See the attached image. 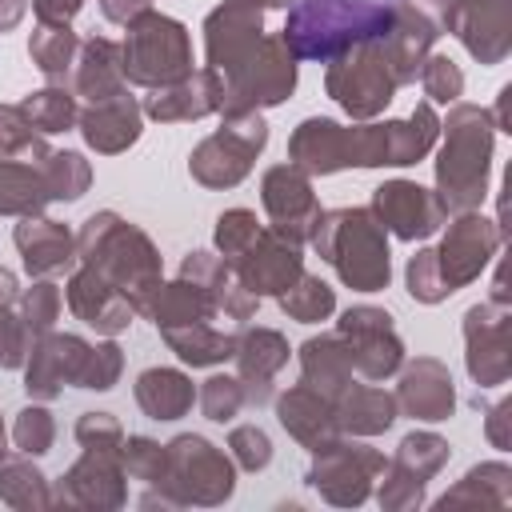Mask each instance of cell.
<instances>
[{
	"label": "cell",
	"instance_id": "6da1fadb",
	"mask_svg": "<svg viewBox=\"0 0 512 512\" xmlns=\"http://www.w3.org/2000/svg\"><path fill=\"white\" fill-rule=\"evenodd\" d=\"M392 0H304L288 24L284 40L300 56H328L344 44L388 32Z\"/></svg>",
	"mask_w": 512,
	"mask_h": 512
},
{
	"label": "cell",
	"instance_id": "7a4b0ae2",
	"mask_svg": "<svg viewBox=\"0 0 512 512\" xmlns=\"http://www.w3.org/2000/svg\"><path fill=\"white\" fill-rule=\"evenodd\" d=\"M420 192H424V188H416V184H388V188H380V196H376L380 212L392 216V224H396L400 236H424V232L436 228V224H432V208H428V200H424Z\"/></svg>",
	"mask_w": 512,
	"mask_h": 512
}]
</instances>
